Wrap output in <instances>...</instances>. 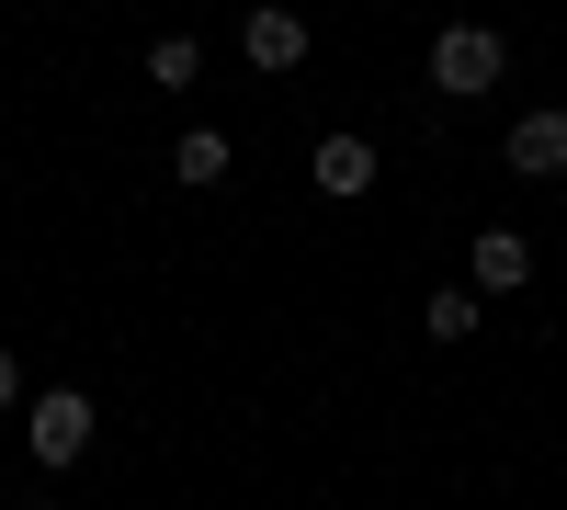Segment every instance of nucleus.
Instances as JSON below:
<instances>
[{"instance_id": "obj_1", "label": "nucleus", "mask_w": 567, "mask_h": 510, "mask_svg": "<svg viewBox=\"0 0 567 510\" xmlns=\"http://www.w3.org/2000/svg\"><path fill=\"white\" fill-rule=\"evenodd\" d=\"M499 69H511V45H499L488 23H443V34H432V91H454V103L499 91Z\"/></svg>"}, {"instance_id": "obj_2", "label": "nucleus", "mask_w": 567, "mask_h": 510, "mask_svg": "<svg viewBox=\"0 0 567 510\" xmlns=\"http://www.w3.org/2000/svg\"><path fill=\"white\" fill-rule=\"evenodd\" d=\"M23 431H34V466H80V454H91V431H103V408H91L80 386H45Z\"/></svg>"}, {"instance_id": "obj_3", "label": "nucleus", "mask_w": 567, "mask_h": 510, "mask_svg": "<svg viewBox=\"0 0 567 510\" xmlns=\"http://www.w3.org/2000/svg\"><path fill=\"white\" fill-rule=\"evenodd\" d=\"M239 45H250V69H307V12H296V0H261V12L239 23Z\"/></svg>"}, {"instance_id": "obj_4", "label": "nucleus", "mask_w": 567, "mask_h": 510, "mask_svg": "<svg viewBox=\"0 0 567 510\" xmlns=\"http://www.w3.org/2000/svg\"><path fill=\"white\" fill-rule=\"evenodd\" d=\"M465 272H477V295H523L534 284V239H523V227H477Z\"/></svg>"}, {"instance_id": "obj_5", "label": "nucleus", "mask_w": 567, "mask_h": 510, "mask_svg": "<svg viewBox=\"0 0 567 510\" xmlns=\"http://www.w3.org/2000/svg\"><path fill=\"white\" fill-rule=\"evenodd\" d=\"M374 170H386V159H374L363 136H318V159H307V181H318L329 205H363V194H374Z\"/></svg>"}, {"instance_id": "obj_6", "label": "nucleus", "mask_w": 567, "mask_h": 510, "mask_svg": "<svg viewBox=\"0 0 567 510\" xmlns=\"http://www.w3.org/2000/svg\"><path fill=\"white\" fill-rule=\"evenodd\" d=\"M523 181H567V114H523L511 125V148H499Z\"/></svg>"}, {"instance_id": "obj_7", "label": "nucleus", "mask_w": 567, "mask_h": 510, "mask_svg": "<svg viewBox=\"0 0 567 510\" xmlns=\"http://www.w3.org/2000/svg\"><path fill=\"white\" fill-rule=\"evenodd\" d=\"M171 170L194 181V194H216V181H227V136H216V125H194V136L171 148Z\"/></svg>"}, {"instance_id": "obj_8", "label": "nucleus", "mask_w": 567, "mask_h": 510, "mask_svg": "<svg viewBox=\"0 0 567 510\" xmlns=\"http://www.w3.org/2000/svg\"><path fill=\"white\" fill-rule=\"evenodd\" d=\"M194 69H205L194 34H159V45H148V91H194Z\"/></svg>"}, {"instance_id": "obj_9", "label": "nucleus", "mask_w": 567, "mask_h": 510, "mask_svg": "<svg viewBox=\"0 0 567 510\" xmlns=\"http://www.w3.org/2000/svg\"><path fill=\"white\" fill-rule=\"evenodd\" d=\"M420 330H432V341H465V330H477V284H443L432 306H420Z\"/></svg>"}, {"instance_id": "obj_10", "label": "nucleus", "mask_w": 567, "mask_h": 510, "mask_svg": "<svg viewBox=\"0 0 567 510\" xmlns=\"http://www.w3.org/2000/svg\"><path fill=\"white\" fill-rule=\"evenodd\" d=\"M23 397V352H0V408H12Z\"/></svg>"}, {"instance_id": "obj_11", "label": "nucleus", "mask_w": 567, "mask_h": 510, "mask_svg": "<svg viewBox=\"0 0 567 510\" xmlns=\"http://www.w3.org/2000/svg\"><path fill=\"white\" fill-rule=\"evenodd\" d=\"M34 510H45V499H34Z\"/></svg>"}]
</instances>
